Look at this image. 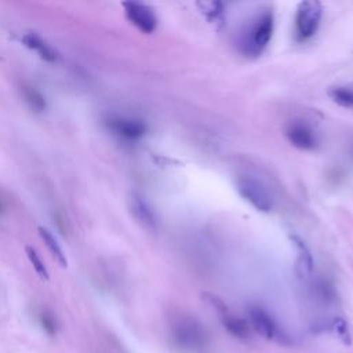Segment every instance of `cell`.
<instances>
[{
  "label": "cell",
  "mask_w": 353,
  "mask_h": 353,
  "mask_svg": "<svg viewBox=\"0 0 353 353\" xmlns=\"http://www.w3.org/2000/svg\"><path fill=\"white\" fill-rule=\"evenodd\" d=\"M274 29V19L272 11H263L258 15L243 37L241 46L245 55L258 57L268 47Z\"/></svg>",
  "instance_id": "cell-1"
},
{
  "label": "cell",
  "mask_w": 353,
  "mask_h": 353,
  "mask_svg": "<svg viewBox=\"0 0 353 353\" xmlns=\"http://www.w3.org/2000/svg\"><path fill=\"white\" fill-rule=\"evenodd\" d=\"M174 343L183 350H199L205 345V331L201 324L189 316L179 317L171 328Z\"/></svg>",
  "instance_id": "cell-2"
},
{
  "label": "cell",
  "mask_w": 353,
  "mask_h": 353,
  "mask_svg": "<svg viewBox=\"0 0 353 353\" xmlns=\"http://www.w3.org/2000/svg\"><path fill=\"white\" fill-rule=\"evenodd\" d=\"M323 15L321 3L309 0L299 3L295 14V33L299 40L313 37L320 26Z\"/></svg>",
  "instance_id": "cell-3"
},
{
  "label": "cell",
  "mask_w": 353,
  "mask_h": 353,
  "mask_svg": "<svg viewBox=\"0 0 353 353\" xmlns=\"http://www.w3.org/2000/svg\"><path fill=\"white\" fill-rule=\"evenodd\" d=\"M237 192L240 196L250 203L255 210L261 212H269L272 210V197L268 189L255 178L241 176L237 179Z\"/></svg>",
  "instance_id": "cell-4"
},
{
  "label": "cell",
  "mask_w": 353,
  "mask_h": 353,
  "mask_svg": "<svg viewBox=\"0 0 353 353\" xmlns=\"http://www.w3.org/2000/svg\"><path fill=\"white\" fill-rule=\"evenodd\" d=\"M128 21L143 33H152L157 26V18L153 10L142 3L127 1L123 4Z\"/></svg>",
  "instance_id": "cell-5"
},
{
  "label": "cell",
  "mask_w": 353,
  "mask_h": 353,
  "mask_svg": "<svg viewBox=\"0 0 353 353\" xmlns=\"http://www.w3.org/2000/svg\"><path fill=\"white\" fill-rule=\"evenodd\" d=\"M108 125L116 135L130 141L139 139L146 134V124L138 119L112 117L108 121Z\"/></svg>",
  "instance_id": "cell-6"
},
{
  "label": "cell",
  "mask_w": 353,
  "mask_h": 353,
  "mask_svg": "<svg viewBox=\"0 0 353 353\" xmlns=\"http://www.w3.org/2000/svg\"><path fill=\"white\" fill-rule=\"evenodd\" d=\"M288 142L301 150H313L317 146V139L313 130L305 123H291L285 131Z\"/></svg>",
  "instance_id": "cell-7"
},
{
  "label": "cell",
  "mask_w": 353,
  "mask_h": 353,
  "mask_svg": "<svg viewBox=\"0 0 353 353\" xmlns=\"http://www.w3.org/2000/svg\"><path fill=\"white\" fill-rule=\"evenodd\" d=\"M248 324L255 330L261 336L266 339H273L277 334V325L272 316L265 312L262 307L252 306L248 309Z\"/></svg>",
  "instance_id": "cell-8"
},
{
  "label": "cell",
  "mask_w": 353,
  "mask_h": 353,
  "mask_svg": "<svg viewBox=\"0 0 353 353\" xmlns=\"http://www.w3.org/2000/svg\"><path fill=\"white\" fill-rule=\"evenodd\" d=\"M212 305L216 307L221 320L223 323V327L234 336L240 338V339H247L250 338V324L247 321H244L240 317L233 316L232 313L228 312V309L222 305V302H219L216 298H212Z\"/></svg>",
  "instance_id": "cell-9"
},
{
  "label": "cell",
  "mask_w": 353,
  "mask_h": 353,
  "mask_svg": "<svg viewBox=\"0 0 353 353\" xmlns=\"http://www.w3.org/2000/svg\"><path fill=\"white\" fill-rule=\"evenodd\" d=\"M130 208L134 218L148 230L156 229V218L149 204L139 194H132L130 200Z\"/></svg>",
  "instance_id": "cell-10"
},
{
  "label": "cell",
  "mask_w": 353,
  "mask_h": 353,
  "mask_svg": "<svg viewBox=\"0 0 353 353\" xmlns=\"http://www.w3.org/2000/svg\"><path fill=\"white\" fill-rule=\"evenodd\" d=\"M22 43L30 48V50H34L39 52V55L46 59V61H50V62H54L57 59V52L44 41L41 40L37 34L34 33H28L22 37Z\"/></svg>",
  "instance_id": "cell-11"
},
{
  "label": "cell",
  "mask_w": 353,
  "mask_h": 353,
  "mask_svg": "<svg viewBox=\"0 0 353 353\" xmlns=\"http://www.w3.org/2000/svg\"><path fill=\"white\" fill-rule=\"evenodd\" d=\"M328 97L339 106L353 110V88L336 85L328 90Z\"/></svg>",
  "instance_id": "cell-12"
},
{
  "label": "cell",
  "mask_w": 353,
  "mask_h": 353,
  "mask_svg": "<svg viewBox=\"0 0 353 353\" xmlns=\"http://www.w3.org/2000/svg\"><path fill=\"white\" fill-rule=\"evenodd\" d=\"M39 233H40L41 239L44 240L46 245L48 247L50 252L52 254V256H54L62 266H66V265H68V261H66V258H65V254H63L62 248L59 247L58 241L55 240V237H54L46 228H43V226L39 228Z\"/></svg>",
  "instance_id": "cell-13"
},
{
  "label": "cell",
  "mask_w": 353,
  "mask_h": 353,
  "mask_svg": "<svg viewBox=\"0 0 353 353\" xmlns=\"http://www.w3.org/2000/svg\"><path fill=\"white\" fill-rule=\"evenodd\" d=\"M22 94L25 101L28 102V105L36 110V112H43L46 109V98L43 97V94L32 85H23L22 87Z\"/></svg>",
  "instance_id": "cell-14"
},
{
  "label": "cell",
  "mask_w": 353,
  "mask_h": 353,
  "mask_svg": "<svg viewBox=\"0 0 353 353\" xmlns=\"http://www.w3.org/2000/svg\"><path fill=\"white\" fill-rule=\"evenodd\" d=\"M26 250V254H28V258H29V261L32 262V265H33V268L36 269V272L41 276V277H44V279H47L48 277V273H47V269H46V266H44V263L41 262V259H40V256L37 255V252L32 248V247H26L25 248Z\"/></svg>",
  "instance_id": "cell-15"
},
{
  "label": "cell",
  "mask_w": 353,
  "mask_h": 353,
  "mask_svg": "<svg viewBox=\"0 0 353 353\" xmlns=\"http://www.w3.org/2000/svg\"><path fill=\"white\" fill-rule=\"evenodd\" d=\"M40 321L43 324V327L46 328L47 332H55V321H54V317L47 313V312H41L40 313Z\"/></svg>",
  "instance_id": "cell-16"
},
{
  "label": "cell",
  "mask_w": 353,
  "mask_h": 353,
  "mask_svg": "<svg viewBox=\"0 0 353 353\" xmlns=\"http://www.w3.org/2000/svg\"><path fill=\"white\" fill-rule=\"evenodd\" d=\"M6 211V203L1 200V197H0V214H3Z\"/></svg>",
  "instance_id": "cell-17"
}]
</instances>
